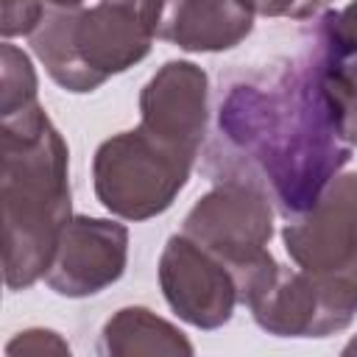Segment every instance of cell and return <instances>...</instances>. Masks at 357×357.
Listing matches in <instances>:
<instances>
[{
  "label": "cell",
  "instance_id": "7a4b0ae2",
  "mask_svg": "<svg viewBox=\"0 0 357 357\" xmlns=\"http://www.w3.org/2000/svg\"><path fill=\"white\" fill-rule=\"evenodd\" d=\"M3 276L8 290L45 279L73 218L70 151L39 103L0 117Z\"/></svg>",
  "mask_w": 357,
  "mask_h": 357
},
{
  "label": "cell",
  "instance_id": "9a60e30c",
  "mask_svg": "<svg viewBox=\"0 0 357 357\" xmlns=\"http://www.w3.org/2000/svg\"><path fill=\"white\" fill-rule=\"evenodd\" d=\"M47 6L45 0H0V33L3 39L11 36H31L42 22Z\"/></svg>",
  "mask_w": 357,
  "mask_h": 357
},
{
  "label": "cell",
  "instance_id": "d6986e66",
  "mask_svg": "<svg viewBox=\"0 0 357 357\" xmlns=\"http://www.w3.org/2000/svg\"><path fill=\"white\" fill-rule=\"evenodd\" d=\"M86 0H45L47 8H81Z\"/></svg>",
  "mask_w": 357,
  "mask_h": 357
},
{
  "label": "cell",
  "instance_id": "30bf717a",
  "mask_svg": "<svg viewBox=\"0 0 357 357\" xmlns=\"http://www.w3.org/2000/svg\"><path fill=\"white\" fill-rule=\"evenodd\" d=\"M209 123V75L187 59L165 61L139 92V128L198 159Z\"/></svg>",
  "mask_w": 357,
  "mask_h": 357
},
{
  "label": "cell",
  "instance_id": "5bb4252c",
  "mask_svg": "<svg viewBox=\"0 0 357 357\" xmlns=\"http://www.w3.org/2000/svg\"><path fill=\"white\" fill-rule=\"evenodd\" d=\"M36 89H39V81H36L31 56L17 45L3 42L0 45V117L39 103Z\"/></svg>",
  "mask_w": 357,
  "mask_h": 357
},
{
  "label": "cell",
  "instance_id": "9c48e42d",
  "mask_svg": "<svg viewBox=\"0 0 357 357\" xmlns=\"http://www.w3.org/2000/svg\"><path fill=\"white\" fill-rule=\"evenodd\" d=\"M128 262V229L112 218L73 215L45 273V284L67 298H86L112 287Z\"/></svg>",
  "mask_w": 357,
  "mask_h": 357
},
{
  "label": "cell",
  "instance_id": "6da1fadb",
  "mask_svg": "<svg viewBox=\"0 0 357 357\" xmlns=\"http://www.w3.org/2000/svg\"><path fill=\"white\" fill-rule=\"evenodd\" d=\"M218 142L245 162L287 218L307 212L351 159L307 59L234 81L218 106Z\"/></svg>",
  "mask_w": 357,
  "mask_h": 357
},
{
  "label": "cell",
  "instance_id": "ac0fdd59",
  "mask_svg": "<svg viewBox=\"0 0 357 357\" xmlns=\"http://www.w3.org/2000/svg\"><path fill=\"white\" fill-rule=\"evenodd\" d=\"M326 3H329V0H298V6H296V11H293V20H307V17L318 14Z\"/></svg>",
  "mask_w": 357,
  "mask_h": 357
},
{
  "label": "cell",
  "instance_id": "277c9868",
  "mask_svg": "<svg viewBox=\"0 0 357 357\" xmlns=\"http://www.w3.org/2000/svg\"><path fill=\"white\" fill-rule=\"evenodd\" d=\"M181 231L234 271L240 304L276 265L268 251L273 237L271 192L243 173L220 176L215 187L192 204Z\"/></svg>",
  "mask_w": 357,
  "mask_h": 357
},
{
  "label": "cell",
  "instance_id": "8fae6325",
  "mask_svg": "<svg viewBox=\"0 0 357 357\" xmlns=\"http://www.w3.org/2000/svg\"><path fill=\"white\" fill-rule=\"evenodd\" d=\"M340 137L357 145V0L340 11H324L315 22V45L307 53Z\"/></svg>",
  "mask_w": 357,
  "mask_h": 357
},
{
  "label": "cell",
  "instance_id": "ba28073f",
  "mask_svg": "<svg viewBox=\"0 0 357 357\" xmlns=\"http://www.w3.org/2000/svg\"><path fill=\"white\" fill-rule=\"evenodd\" d=\"M159 287L170 310L195 329H220L240 304L234 271L184 231L167 237L159 254Z\"/></svg>",
  "mask_w": 357,
  "mask_h": 357
},
{
  "label": "cell",
  "instance_id": "4fadbf2b",
  "mask_svg": "<svg viewBox=\"0 0 357 357\" xmlns=\"http://www.w3.org/2000/svg\"><path fill=\"white\" fill-rule=\"evenodd\" d=\"M100 351L109 357H137V354H192L195 349L178 326L159 318L148 307H123L103 324Z\"/></svg>",
  "mask_w": 357,
  "mask_h": 357
},
{
  "label": "cell",
  "instance_id": "52a82bcc",
  "mask_svg": "<svg viewBox=\"0 0 357 357\" xmlns=\"http://www.w3.org/2000/svg\"><path fill=\"white\" fill-rule=\"evenodd\" d=\"M243 304L257 326L276 337H326L343 332L357 315V301L343 290L279 262Z\"/></svg>",
  "mask_w": 357,
  "mask_h": 357
},
{
  "label": "cell",
  "instance_id": "7c38bea8",
  "mask_svg": "<svg viewBox=\"0 0 357 357\" xmlns=\"http://www.w3.org/2000/svg\"><path fill=\"white\" fill-rule=\"evenodd\" d=\"M254 31V14L234 0H162L156 39L187 53L237 47Z\"/></svg>",
  "mask_w": 357,
  "mask_h": 357
},
{
  "label": "cell",
  "instance_id": "ffe728a7",
  "mask_svg": "<svg viewBox=\"0 0 357 357\" xmlns=\"http://www.w3.org/2000/svg\"><path fill=\"white\" fill-rule=\"evenodd\" d=\"M343 354H357V337H354L351 343H346V346H343Z\"/></svg>",
  "mask_w": 357,
  "mask_h": 357
},
{
  "label": "cell",
  "instance_id": "2e32d148",
  "mask_svg": "<svg viewBox=\"0 0 357 357\" xmlns=\"http://www.w3.org/2000/svg\"><path fill=\"white\" fill-rule=\"evenodd\" d=\"M6 354H70V346L53 329H25L6 346Z\"/></svg>",
  "mask_w": 357,
  "mask_h": 357
},
{
  "label": "cell",
  "instance_id": "3957f363",
  "mask_svg": "<svg viewBox=\"0 0 357 357\" xmlns=\"http://www.w3.org/2000/svg\"><path fill=\"white\" fill-rule=\"evenodd\" d=\"M159 17L162 0H98L81 8H47L31 33V47L61 89L95 92L151 53Z\"/></svg>",
  "mask_w": 357,
  "mask_h": 357
},
{
  "label": "cell",
  "instance_id": "8992f818",
  "mask_svg": "<svg viewBox=\"0 0 357 357\" xmlns=\"http://www.w3.org/2000/svg\"><path fill=\"white\" fill-rule=\"evenodd\" d=\"M282 243L296 268L357 301V173H337L307 212L287 218Z\"/></svg>",
  "mask_w": 357,
  "mask_h": 357
},
{
  "label": "cell",
  "instance_id": "e0dca14e",
  "mask_svg": "<svg viewBox=\"0 0 357 357\" xmlns=\"http://www.w3.org/2000/svg\"><path fill=\"white\" fill-rule=\"evenodd\" d=\"M245 11L259 14V17H293L298 0H234Z\"/></svg>",
  "mask_w": 357,
  "mask_h": 357
},
{
  "label": "cell",
  "instance_id": "5b68a950",
  "mask_svg": "<svg viewBox=\"0 0 357 357\" xmlns=\"http://www.w3.org/2000/svg\"><path fill=\"white\" fill-rule=\"evenodd\" d=\"M192 167L195 156L159 142L137 126L98 145L92 159L95 195L114 218L148 220L173 206Z\"/></svg>",
  "mask_w": 357,
  "mask_h": 357
}]
</instances>
